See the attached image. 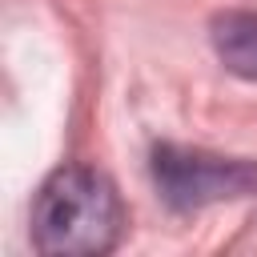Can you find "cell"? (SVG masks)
<instances>
[{
	"label": "cell",
	"mask_w": 257,
	"mask_h": 257,
	"mask_svg": "<svg viewBox=\"0 0 257 257\" xmlns=\"http://www.w3.org/2000/svg\"><path fill=\"white\" fill-rule=\"evenodd\" d=\"M124 233V205L116 185L84 165L56 169L32 205V241L40 253L96 257Z\"/></svg>",
	"instance_id": "obj_1"
},
{
	"label": "cell",
	"mask_w": 257,
	"mask_h": 257,
	"mask_svg": "<svg viewBox=\"0 0 257 257\" xmlns=\"http://www.w3.org/2000/svg\"><path fill=\"white\" fill-rule=\"evenodd\" d=\"M153 177L161 197L173 209H201L213 201L257 193V165L197 153V149H173V145L153 153Z\"/></svg>",
	"instance_id": "obj_2"
},
{
	"label": "cell",
	"mask_w": 257,
	"mask_h": 257,
	"mask_svg": "<svg viewBox=\"0 0 257 257\" xmlns=\"http://www.w3.org/2000/svg\"><path fill=\"white\" fill-rule=\"evenodd\" d=\"M213 48L229 72L257 80V16L253 12H225L213 20Z\"/></svg>",
	"instance_id": "obj_3"
}]
</instances>
